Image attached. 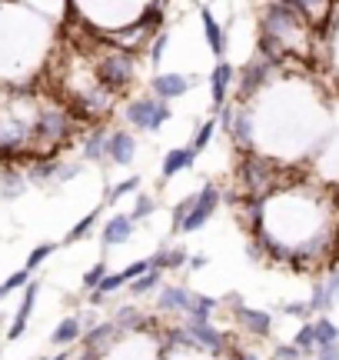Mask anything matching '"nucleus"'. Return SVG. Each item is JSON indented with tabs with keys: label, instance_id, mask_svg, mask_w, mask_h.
<instances>
[{
	"label": "nucleus",
	"instance_id": "nucleus-1",
	"mask_svg": "<svg viewBox=\"0 0 339 360\" xmlns=\"http://www.w3.org/2000/svg\"><path fill=\"white\" fill-rule=\"evenodd\" d=\"M259 34H263V37H270V41H276L286 50V57H289V54H299V50L306 47L310 24H306L296 11H289V7H283V4H276V0H273L270 7L263 11Z\"/></svg>",
	"mask_w": 339,
	"mask_h": 360
},
{
	"label": "nucleus",
	"instance_id": "nucleus-2",
	"mask_svg": "<svg viewBox=\"0 0 339 360\" xmlns=\"http://www.w3.org/2000/svg\"><path fill=\"white\" fill-rule=\"evenodd\" d=\"M276 180H280V170L270 157L263 153L246 151L243 160H240V184H243L246 197H257V200H266V197L276 191Z\"/></svg>",
	"mask_w": 339,
	"mask_h": 360
},
{
	"label": "nucleus",
	"instance_id": "nucleus-3",
	"mask_svg": "<svg viewBox=\"0 0 339 360\" xmlns=\"http://www.w3.org/2000/svg\"><path fill=\"white\" fill-rule=\"evenodd\" d=\"M96 81L100 87L107 90V94H123L136 77V67H134V54H127V50H110L96 60Z\"/></svg>",
	"mask_w": 339,
	"mask_h": 360
},
{
	"label": "nucleus",
	"instance_id": "nucleus-4",
	"mask_svg": "<svg viewBox=\"0 0 339 360\" xmlns=\"http://www.w3.org/2000/svg\"><path fill=\"white\" fill-rule=\"evenodd\" d=\"M70 134V113L60 111V107H43L34 117V127H30V140L37 147H54L60 140H67Z\"/></svg>",
	"mask_w": 339,
	"mask_h": 360
},
{
	"label": "nucleus",
	"instance_id": "nucleus-5",
	"mask_svg": "<svg viewBox=\"0 0 339 360\" xmlns=\"http://www.w3.org/2000/svg\"><path fill=\"white\" fill-rule=\"evenodd\" d=\"M180 331L187 333V340L193 344V350H210L213 357H223V354H226V333L217 331L210 320L187 317V324H183Z\"/></svg>",
	"mask_w": 339,
	"mask_h": 360
},
{
	"label": "nucleus",
	"instance_id": "nucleus-6",
	"mask_svg": "<svg viewBox=\"0 0 339 360\" xmlns=\"http://www.w3.org/2000/svg\"><path fill=\"white\" fill-rule=\"evenodd\" d=\"M219 204H223V191H219L217 184H203V191L196 194V204H193V210L187 214V221L180 223L177 234H193V230H200V227L217 214Z\"/></svg>",
	"mask_w": 339,
	"mask_h": 360
},
{
	"label": "nucleus",
	"instance_id": "nucleus-7",
	"mask_svg": "<svg viewBox=\"0 0 339 360\" xmlns=\"http://www.w3.org/2000/svg\"><path fill=\"white\" fill-rule=\"evenodd\" d=\"M219 124H223V130L230 134L233 147H240V151H253V117L243 111V107H236V104H230V107H223L219 111Z\"/></svg>",
	"mask_w": 339,
	"mask_h": 360
},
{
	"label": "nucleus",
	"instance_id": "nucleus-8",
	"mask_svg": "<svg viewBox=\"0 0 339 360\" xmlns=\"http://www.w3.org/2000/svg\"><path fill=\"white\" fill-rule=\"evenodd\" d=\"M276 64H270V60H263V57H253L250 64H246L243 70H240V97L250 100L257 90H263V83L270 81V74Z\"/></svg>",
	"mask_w": 339,
	"mask_h": 360
},
{
	"label": "nucleus",
	"instance_id": "nucleus-9",
	"mask_svg": "<svg viewBox=\"0 0 339 360\" xmlns=\"http://www.w3.org/2000/svg\"><path fill=\"white\" fill-rule=\"evenodd\" d=\"M233 214H236V221H240V227H243V230L257 234V230H263V214H266V200H257V197L240 194V197H236V204H233Z\"/></svg>",
	"mask_w": 339,
	"mask_h": 360
},
{
	"label": "nucleus",
	"instance_id": "nucleus-10",
	"mask_svg": "<svg viewBox=\"0 0 339 360\" xmlns=\"http://www.w3.org/2000/svg\"><path fill=\"white\" fill-rule=\"evenodd\" d=\"M276 4H283L289 11H296L310 27H323L329 11H333V0H276Z\"/></svg>",
	"mask_w": 339,
	"mask_h": 360
},
{
	"label": "nucleus",
	"instance_id": "nucleus-11",
	"mask_svg": "<svg viewBox=\"0 0 339 360\" xmlns=\"http://www.w3.org/2000/svg\"><path fill=\"white\" fill-rule=\"evenodd\" d=\"M193 83H200V77H183V74H157V77H153V90H157V100H173V97H183Z\"/></svg>",
	"mask_w": 339,
	"mask_h": 360
},
{
	"label": "nucleus",
	"instance_id": "nucleus-12",
	"mask_svg": "<svg viewBox=\"0 0 339 360\" xmlns=\"http://www.w3.org/2000/svg\"><path fill=\"white\" fill-rule=\"evenodd\" d=\"M37 293H41V284L30 280L27 287H24V300H20V307H17L14 324H10V331H7V340H20V337H24L27 320H30V314H34V304H37Z\"/></svg>",
	"mask_w": 339,
	"mask_h": 360
},
{
	"label": "nucleus",
	"instance_id": "nucleus-13",
	"mask_svg": "<svg viewBox=\"0 0 339 360\" xmlns=\"http://www.w3.org/2000/svg\"><path fill=\"white\" fill-rule=\"evenodd\" d=\"M157 310H163V314H187L190 317L193 310V291H187V287H163L160 297H157Z\"/></svg>",
	"mask_w": 339,
	"mask_h": 360
},
{
	"label": "nucleus",
	"instance_id": "nucleus-14",
	"mask_svg": "<svg viewBox=\"0 0 339 360\" xmlns=\"http://www.w3.org/2000/svg\"><path fill=\"white\" fill-rule=\"evenodd\" d=\"M233 317H236V324H240L250 337H270V331H273V317L266 314V310L236 307V310H233Z\"/></svg>",
	"mask_w": 339,
	"mask_h": 360
},
{
	"label": "nucleus",
	"instance_id": "nucleus-15",
	"mask_svg": "<svg viewBox=\"0 0 339 360\" xmlns=\"http://www.w3.org/2000/svg\"><path fill=\"white\" fill-rule=\"evenodd\" d=\"M117 337H120V333H117V327H113L110 320H103V324H94L90 331H83L80 340H83V350H94V354H100V357H103L110 347H113V340H117Z\"/></svg>",
	"mask_w": 339,
	"mask_h": 360
},
{
	"label": "nucleus",
	"instance_id": "nucleus-16",
	"mask_svg": "<svg viewBox=\"0 0 339 360\" xmlns=\"http://www.w3.org/2000/svg\"><path fill=\"white\" fill-rule=\"evenodd\" d=\"M110 324L117 327V333H136V331H147L150 317L136 304H123L120 310L113 314V320H110Z\"/></svg>",
	"mask_w": 339,
	"mask_h": 360
},
{
	"label": "nucleus",
	"instance_id": "nucleus-17",
	"mask_svg": "<svg viewBox=\"0 0 339 360\" xmlns=\"http://www.w3.org/2000/svg\"><path fill=\"white\" fill-rule=\"evenodd\" d=\"M233 83V67L226 60H219L213 74H210V97H213V111H223L226 107V90Z\"/></svg>",
	"mask_w": 339,
	"mask_h": 360
},
{
	"label": "nucleus",
	"instance_id": "nucleus-18",
	"mask_svg": "<svg viewBox=\"0 0 339 360\" xmlns=\"http://www.w3.org/2000/svg\"><path fill=\"white\" fill-rule=\"evenodd\" d=\"M187 261H190V254H187V247H166L163 244L153 257H150V270H160V274H166V270H180V267H187Z\"/></svg>",
	"mask_w": 339,
	"mask_h": 360
},
{
	"label": "nucleus",
	"instance_id": "nucleus-19",
	"mask_svg": "<svg viewBox=\"0 0 339 360\" xmlns=\"http://www.w3.org/2000/svg\"><path fill=\"white\" fill-rule=\"evenodd\" d=\"M136 157V140L127 134V130H117V134H110V144H107V160L113 164L127 167L130 160Z\"/></svg>",
	"mask_w": 339,
	"mask_h": 360
},
{
	"label": "nucleus",
	"instance_id": "nucleus-20",
	"mask_svg": "<svg viewBox=\"0 0 339 360\" xmlns=\"http://www.w3.org/2000/svg\"><path fill=\"white\" fill-rule=\"evenodd\" d=\"M136 223L127 217V214H117V217H110L107 223H103V244L107 247H120V244H127L130 237H134Z\"/></svg>",
	"mask_w": 339,
	"mask_h": 360
},
{
	"label": "nucleus",
	"instance_id": "nucleus-21",
	"mask_svg": "<svg viewBox=\"0 0 339 360\" xmlns=\"http://www.w3.org/2000/svg\"><path fill=\"white\" fill-rule=\"evenodd\" d=\"M153 111H157V97H136L127 104V120L136 130H147L150 120H153Z\"/></svg>",
	"mask_w": 339,
	"mask_h": 360
},
{
	"label": "nucleus",
	"instance_id": "nucleus-22",
	"mask_svg": "<svg viewBox=\"0 0 339 360\" xmlns=\"http://www.w3.org/2000/svg\"><path fill=\"white\" fill-rule=\"evenodd\" d=\"M193 160H196V153H193L190 147L170 151L166 157H163V180H170V177H177V174H183V170H190Z\"/></svg>",
	"mask_w": 339,
	"mask_h": 360
},
{
	"label": "nucleus",
	"instance_id": "nucleus-23",
	"mask_svg": "<svg viewBox=\"0 0 339 360\" xmlns=\"http://www.w3.org/2000/svg\"><path fill=\"white\" fill-rule=\"evenodd\" d=\"M200 20H203V34H206V43H210V50L217 54V60H223L226 41H223V27L217 24V17L210 14V7H203V11H200Z\"/></svg>",
	"mask_w": 339,
	"mask_h": 360
},
{
	"label": "nucleus",
	"instance_id": "nucleus-24",
	"mask_svg": "<svg viewBox=\"0 0 339 360\" xmlns=\"http://www.w3.org/2000/svg\"><path fill=\"white\" fill-rule=\"evenodd\" d=\"M83 337V324H80V317H67V320H60L57 324V331L50 333V344H57V347H70V344H77Z\"/></svg>",
	"mask_w": 339,
	"mask_h": 360
},
{
	"label": "nucleus",
	"instance_id": "nucleus-25",
	"mask_svg": "<svg viewBox=\"0 0 339 360\" xmlns=\"http://www.w3.org/2000/svg\"><path fill=\"white\" fill-rule=\"evenodd\" d=\"M107 144H110L107 127L96 124L94 130H90V137L83 140V157H87V160H103V157H107Z\"/></svg>",
	"mask_w": 339,
	"mask_h": 360
},
{
	"label": "nucleus",
	"instance_id": "nucleus-26",
	"mask_svg": "<svg viewBox=\"0 0 339 360\" xmlns=\"http://www.w3.org/2000/svg\"><path fill=\"white\" fill-rule=\"evenodd\" d=\"M57 174H60V164H57V160H34L27 170V180L47 187V184H57Z\"/></svg>",
	"mask_w": 339,
	"mask_h": 360
},
{
	"label": "nucleus",
	"instance_id": "nucleus-27",
	"mask_svg": "<svg viewBox=\"0 0 339 360\" xmlns=\"http://www.w3.org/2000/svg\"><path fill=\"white\" fill-rule=\"evenodd\" d=\"M312 333H316V350H319V347L339 344V327H336V324H333L329 317L312 320Z\"/></svg>",
	"mask_w": 339,
	"mask_h": 360
},
{
	"label": "nucleus",
	"instance_id": "nucleus-28",
	"mask_svg": "<svg viewBox=\"0 0 339 360\" xmlns=\"http://www.w3.org/2000/svg\"><path fill=\"white\" fill-rule=\"evenodd\" d=\"M160 270H147V274H140L136 280H130V297H143V293L157 291L160 287Z\"/></svg>",
	"mask_w": 339,
	"mask_h": 360
},
{
	"label": "nucleus",
	"instance_id": "nucleus-29",
	"mask_svg": "<svg viewBox=\"0 0 339 360\" xmlns=\"http://www.w3.org/2000/svg\"><path fill=\"white\" fill-rule=\"evenodd\" d=\"M293 347H296L303 357H312L316 354V333H312V324L306 320L303 327L296 331V337H293Z\"/></svg>",
	"mask_w": 339,
	"mask_h": 360
},
{
	"label": "nucleus",
	"instance_id": "nucleus-30",
	"mask_svg": "<svg viewBox=\"0 0 339 360\" xmlns=\"http://www.w3.org/2000/svg\"><path fill=\"white\" fill-rule=\"evenodd\" d=\"M219 307L217 297H206V293H193V310H190V317L193 320H210V314Z\"/></svg>",
	"mask_w": 339,
	"mask_h": 360
},
{
	"label": "nucleus",
	"instance_id": "nucleus-31",
	"mask_svg": "<svg viewBox=\"0 0 339 360\" xmlns=\"http://www.w3.org/2000/svg\"><path fill=\"white\" fill-rule=\"evenodd\" d=\"M213 134H217V120L210 117L206 124H200V127H196V134H193V144H190V151H193V153L206 151V147H210V140H213Z\"/></svg>",
	"mask_w": 339,
	"mask_h": 360
},
{
	"label": "nucleus",
	"instance_id": "nucleus-32",
	"mask_svg": "<svg viewBox=\"0 0 339 360\" xmlns=\"http://www.w3.org/2000/svg\"><path fill=\"white\" fill-rule=\"evenodd\" d=\"M153 210H157V197H150V194H140L136 197V204H134V210H130V214H127V217H130V221H147L150 214H153Z\"/></svg>",
	"mask_w": 339,
	"mask_h": 360
},
{
	"label": "nucleus",
	"instance_id": "nucleus-33",
	"mask_svg": "<svg viewBox=\"0 0 339 360\" xmlns=\"http://www.w3.org/2000/svg\"><path fill=\"white\" fill-rule=\"evenodd\" d=\"M0 191H3V197H7V200H14V197L24 191V174H17V170H7V174L0 177Z\"/></svg>",
	"mask_w": 339,
	"mask_h": 360
},
{
	"label": "nucleus",
	"instance_id": "nucleus-34",
	"mask_svg": "<svg viewBox=\"0 0 339 360\" xmlns=\"http://www.w3.org/2000/svg\"><path fill=\"white\" fill-rule=\"evenodd\" d=\"M136 187H140V177H130V180H120L117 187H110L107 194H103V200L107 204H117L120 197H127V194H136Z\"/></svg>",
	"mask_w": 339,
	"mask_h": 360
},
{
	"label": "nucleus",
	"instance_id": "nucleus-35",
	"mask_svg": "<svg viewBox=\"0 0 339 360\" xmlns=\"http://www.w3.org/2000/svg\"><path fill=\"white\" fill-rule=\"evenodd\" d=\"M96 217H100V210H90V214H87V217H83V221L67 234V244H77V240H83V237L90 234V230H94V223H96Z\"/></svg>",
	"mask_w": 339,
	"mask_h": 360
},
{
	"label": "nucleus",
	"instance_id": "nucleus-36",
	"mask_svg": "<svg viewBox=\"0 0 339 360\" xmlns=\"http://www.w3.org/2000/svg\"><path fill=\"white\" fill-rule=\"evenodd\" d=\"M319 280H323L326 304L336 307V300H339V270H329V277H319Z\"/></svg>",
	"mask_w": 339,
	"mask_h": 360
},
{
	"label": "nucleus",
	"instance_id": "nucleus-37",
	"mask_svg": "<svg viewBox=\"0 0 339 360\" xmlns=\"http://www.w3.org/2000/svg\"><path fill=\"white\" fill-rule=\"evenodd\" d=\"M54 250H57V244H41V247L30 250V257H27V270H30V274H34V270H37V267H41V263L54 254Z\"/></svg>",
	"mask_w": 339,
	"mask_h": 360
},
{
	"label": "nucleus",
	"instance_id": "nucleus-38",
	"mask_svg": "<svg viewBox=\"0 0 339 360\" xmlns=\"http://www.w3.org/2000/svg\"><path fill=\"white\" fill-rule=\"evenodd\" d=\"M27 284H30V270L24 267V270H14L0 287H3V293H14V291H20V287H27Z\"/></svg>",
	"mask_w": 339,
	"mask_h": 360
},
{
	"label": "nucleus",
	"instance_id": "nucleus-39",
	"mask_svg": "<svg viewBox=\"0 0 339 360\" xmlns=\"http://www.w3.org/2000/svg\"><path fill=\"white\" fill-rule=\"evenodd\" d=\"M110 274V267H107V261H100V263H94V267H90V270H87V277H83V287H87V291H94L96 284H100V280L107 277Z\"/></svg>",
	"mask_w": 339,
	"mask_h": 360
},
{
	"label": "nucleus",
	"instance_id": "nucleus-40",
	"mask_svg": "<svg viewBox=\"0 0 339 360\" xmlns=\"http://www.w3.org/2000/svg\"><path fill=\"white\" fill-rule=\"evenodd\" d=\"M170 117H173V111H170V104H166V100H157V111H153V120H150L147 130H160V127L166 124Z\"/></svg>",
	"mask_w": 339,
	"mask_h": 360
},
{
	"label": "nucleus",
	"instance_id": "nucleus-41",
	"mask_svg": "<svg viewBox=\"0 0 339 360\" xmlns=\"http://www.w3.org/2000/svg\"><path fill=\"white\" fill-rule=\"evenodd\" d=\"M280 310H283L286 317H296V320H303V324H306V320L312 317L310 304H299V300H293V304H283V307H280Z\"/></svg>",
	"mask_w": 339,
	"mask_h": 360
},
{
	"label": "nucleus",
	"instance_id": "nucleus-42",
	"mask_svg": "<svg viewBox=\"0 0 339 360\" xmlns=\"http://www.w3.org/2000/svg\"><path fill=\"white\" fill-rule=\"evenodd\" d=\"M166 43H170V37H166V34H157V41L150 43V60H153V64H160V57H163V50H166Z\"/></svg>",
	"mask_w": 339,
	"mask_h": 360
},
{
	"label": "nucleus",
	"instance_id": "nucleus-43",
	"mask_svg": "<svg viewBox=\"0 0 339 360\" xmlns=\"http://www.w3.org/2000/svg\"><path fill=\"white\" fill-rule=\"evenodd\" d=\"M276 360H303V354L293 344H280L276 347Z\"/></svg>",
	"mask_w": 339,
	"mask_h": 360
},
{
	"label": "nucleus",
	"instance_id": "nucleus-44",
	"mask_svg": "<svg viewBox=\"0 0 339 360\" xmlns=\"http://www.w3.org/2000/svg\"><path fill=\"white\" fill-rule=\"evenodd\" d=\"M316 360H339V344L333 347H319V357Z\"/></svg>",
	"mask_w": 339,
	"mask_h": 360
},
{
	"label": "nucleus",
	"instance_id": "nucleus-45",
	"mask_svg": "<svg viewBox=\"0 0 339 360\" xmlns=\"http://www.w3.org/2000/svg\"><path fill=\"white\" fill-rule=\"evenodd\" d=\"M230 360H259L257 354H250V350H233Z\"/></svg>",
	"mask_w": 339,
	"mask_h": 360
},
{
	"label": "nucleus",
	"instance_id": "nucleus-46",
	"mask_svg": "<svg viewBox=\"0 0 339 360\" xmlns=\"http://www.w3.org/2000/svg\"><path fill=\"white\" fill-rule=\"evenodd\" d=\"M226 304L236 310V307H243V293H226Z\"/></svg>",
	"mask_w": 339,
	"mask_h": 360
},
{
	"label": "nucleus",
	"instance_id": "nucleus-47",
	"mask_svg": "<svg viewBox=\"0 0 339 360\" xmlns=\"http://www.w3.org/2000/svg\"><path fill=\"white\" fill-rule=\"evenodd\" d=\"M187 263H190L193 270H200V267H203V263H206V257H190V261H187Z\"/></svg>",
	"mask_w": 339,
	"mask_h": 360
},
{
	"label": "nucleus",
	"instance_id": "nucleus-48",
	"mask_svg": "<svg viewBox=\"0 0 339 360\" xmlns=\"http://www.w3.org/2000/svg\"><path fill=\"white\" fill-rule=\"evenodd\" d=\"M77 360H103V357H100V354H94V350H83Z\"/></svg>",
	"mask_w": 339,
	"mask_h": 360
},
{
	"label": "nucleus",
	"instance_id": "nucleus-49",
	"mask_svg": "<svg viewBox=\"0 0 339 360\" xmlns=\"http://www.w3.org/2000/svg\"><path fill=\"white\" fill-rule=\"evenodd\" d=\"M73 357V354H67V350H64V354H54V357H43V360H70Z\"/></svg>",
	"mask_w": 339,
	"mask_h": 360
},
{
	"label": "nucleus",
	"instance_id": "nucleus-50",
	"mask_svg": "<svg viewBox=\"0 0 339 360\" xmlns=\"http://www.w3.org/2000/svg\"><path fill=\"white\" fill-rule=\"evenodd\" d=\"M41 360H43V357H41Z\"/></svg>",
	"mask_w": 339,
	"mask_h": 360
}]
</instances>
